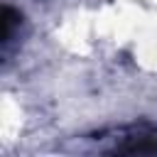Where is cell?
<instances>
[{"label":"cell","mask_w":157,"mask_h":157,"mask_svg":"<svg viewBox=\"0 0 157 157\" xmlns=\"http://www.w3.org/2000/svg\"><path fill=\"white\" fill-rule=\"evenodd\" d=\"M110 155H157V128L155 125H130L120 128L115 135Z\"/></svg>","instance_id":"cell-1"},{"label":"cell","mask_w":157,"mask_h":157,"mask_svg":"<svg viewBox=\"0 0 157 157\" xmlns=\"http://www.w3.org/2000/svg\"><path fill=\"white\" fill-rule=\"evenodd\" d=\"M17 25H20V12L12 10L10 5H5V7H2V34H0L2 47L10 44V39H12V29H15Z\"/></svg>","instance_id":"cell-2"}]
</instances>
